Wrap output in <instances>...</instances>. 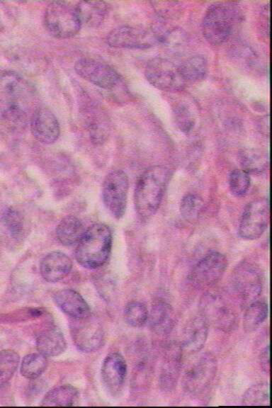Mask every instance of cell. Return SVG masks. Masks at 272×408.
I'll use <instances>...</instances> for the list:
<instances>
[{
  "label": "cell",
  "instance_id": "cell-1",
  "mask_svg": "<svg viewBox=\"0 0 272 408\" xmlns=\"http://www.w3.org/2000/svg\"><path fill=\"white\" fill-rule=\"evenodd\" d=\"M34 101L33 88L21 76L13 72L0 76V112L7 127L23 128Z\"/></svg>",
  "mask_w": 272,
  "mask_h": 408
},
{
  "label": "cell",
  "instance_id": "cell-2",
  "mask_svg": "<svg viewBox=\"0 0 272 408\" xmlns=\"http://www.w3.org/2000/svg\"><path fill=\"white\" fill-rule=\"evenodd\" d=\"M169 178L164 166L148 168L140 176L135 190V205L138 215L148 220L157 211Z\"/></svg>",
  "mask_w": 272,
  "mask_h": 408
},
{
  "label": "cell",
  "instance_id": "cell-3",
  "mask_svg": "<svg viewBox=\"0 0 272 408\" xmlns=\"http://www.w3.org/2000/svg\"><path fill=\"white\" fill-rule=\"evenodd\" d=\"M75 257L86 268H96L107 261L112 246V234L109 227L101 223L94 224L85 230L77 243Z\"/></svg>",
  "mask_w": 272,
  "mask_h": 408
},
{
  "label": "cell",
  "instance_id": "cell-4",
  "mask_svg": "<svg viewBox=\"0 0 272 408\" xmlns=\"http://www.w3.org/2000/svg\"><path fill=\"white\" fill-rule=\"evenodd\" d=\"M240 18V10L234 3H215L204 15L201 26L203 36L211 45H221L230 38Z\"/></svg>",
  "mask_w": 272,
  "mask_h": 408
},
{
  "label": "cell",
  "instance_id": "cell-5",
  "mask_svg": "<svg viewBox=\"0 0 272 408\" xmlns=\"http://www.w3.org/2000/svg\"><path fill=\"white\" fill-rule=\"evenodd\" d=\"M44 22L48 32L55 38L66 39L80 30L76 6L65 1H52L46 8Z\"/></svg>",
  "mask_w": 272,
  "mask_h": 408
},
{
  "label": "cell",
  "instance_id": "cell-6",
  "mask_svg": "<svg viewBox=\"0 0 272 408\" xmlns=\"http://www.w3.org/2000/svg\"><path fill=\"white\" fill-rule=\"evenodd\" d=\"M217 371V361L210 353L201 355L185 372L182 385L183 390L192 395L205 391L213 382Z\"/></svg>",
  "mask_w": 272,
  "mask_h": 408
},
{
  "label": "cell",
  "instance_id": "cell-7",
  "mask_svg": "<svg viewBox=\"0 0 272 408\" xmlns=\"http://www.w3.org/2000/svg\"><path fill=\"white\" fill-rule=\"evenodd\" d=\"M234 291L242 305H249L257 300L263 288L260 271L254 265L244 261L234 268L232 276Z\"/></svg>",
  "mask_w": 272,
  "mask_h": 408
},
{
  "label": "cell",
  "instance_id": "cell-8",
  "mask_svg": "<svg viewBox=\"0 0 272 408\" xmlns=\"http://www.w3.org/2000/svg\"><path fill=\"white\" fill-rule=\"evenodd\" d=\"M147 80L162 91H179L185 86L179 64L162 57L150 60L145 68Z\"/></svg>",
  "mask_w": 272,
  "mask_h": 408
},
{
  "label": "cell",
  "instance_id": "cell-9",
  "mask_svg": "<svg viewBox=\"0 0 272 408\" xmlns=\"http://www.w3.org/2000/svg\"><path fill=\"white\" fill-rule=\"evenodd\" d=\"M129 181L121 170L109 173L103 184L102 197L107 210L116 219H120L125 211Z\"/></svg>",
  "mask_w": 272,
  "mask_h": 408
},
{
  "label": "cell",
  "instance_id": "cell-10",
  "mask_svg": "<svg viewBox=\"0 0 272 408\" xmlns=\"http://www.w3.org/2000/svg\"><path fill=\"white\" fill-rule=\"evenodd\" d=\"M269 201L267 198L253 200L244 209L242 215L239 234L244 239L259 238L269 222Z\"/></svg>",
  "mask_w": 272,
  "mask_h": 408
},
{
  "label": "cell",
  "instance_id": "cell-11",
  "mask_svg": "<svg viewBox=\"0 0 272 408\" xmlns=\"http://www.w3.org/2000/svg\"><path fill=\"white\" fill-rule=\"evenodd\" d=\"M70 328L73 341L79 350L93 352L102 346L103 330L100 322L91 314L85 317L73 319Z\"/></svg>",
  "mask_w": 272,
  "mask_h": 408
},
{
  "label": "cell",
  "instance_id": "cell-12",
  "mask_svg": "<svg viewBox=\"0 0 272 408\" xmlns=\"http://www.w3.org/2000/svg\"><path fill=\"white\" fill-rule=\"evenodd\" d=\"M157 41V33L151 30L130 26H123L112 30L107 35L106 42L113 47L145 49Z\"/></svg>",
  "mask_w": 272,
  "mask_h": 408
},
{
  "label": "cell",
  "instance_id": "cell-13",
  "mask_svg": "<svg viewBox=\"0 0 272 408\" xmlns=\"http://www.w3.org/2000/svg\"><path fill=\"white\" fill-rule=\"evenodd\" d=\"M202 314L216 327L225 332L234 329L237 324V314L232 304L220 295H207L202 300Z\"/></svg>",
  "mask_w": 272,
  "mask_h": 408
},
{
  "label": "cell",
  "instance_id": "cell-14",
  "mask_svg": "<svg viewBox=\"0 0 272 408\" xmlns=\"http://www.w3.org/2000/svg\"><path fill=\"white\" fill-rule=\"evenodd\" d=\"M227 266V259L222 254L210 252L193 267L191 273V280L198 288L211 287L222 278Z\"/></svg>",
  "mask_w": 272,
  "mask_h": 408
},
{
  "label": "cell",
  "instance_id": "cell-15",
  "mask_svg": "<svg viewBox=\"0 0 272 408\" xmlns=\"http://www.w3.org/2000/svg\"><path fill=\"white\" fill-rule=\"evenodd\" d=\"M83 79L104 89H113L120 82L118 72L109 65L91 58H81L74 65Z\"/></svg>",
  "mask_w": 272,
  "mask_h": 408
},
{
  "label": "cell",
  "instance_id": "cell-16",
  "mask_svg": "<svg viewBox=\"0 0 272 408\" xmlns=\"http://www.w3.org/2000/svg\"><path fill=\"white\" fill-rule=\"evenodd\" d=\"M30 130L33 137L43 144H52L59 137L60 125L53 113L45 107L36 108L30 118Z\"/></svg>",
  "mask_w": 272,
  "mask_h": 408
},
{
  "label": "cell",
  "instance_id": "cell-17",
  "mask_svg": "<svg viewBox=\"0 0 272 408\" xmlns=\"http://www.w3.org/2000/svg\"><path fill=\"white\" fill-rule=\"evenodd\" d=\"M127 375V364L118 353H109L101 366V378L107 390L113 395L123 387Z\"/></svg>",
  "mask_w": 272,
  "mask_h": 408
},
{
  "label": "cell",
  "instance_id": "cell-18",
  "mask_svg": "<svg viewBox=\"0 0 272 408\" xmlns=\"http://www.w3.org/2000/svg\"><path fill=\"white\" fill-rule=\"evenodd\" d=\"M208 322L203 314L198 315L186 324L182 336V351L195 353L204 346L208 336Z\"/></svg>",
  "mask_w": 272,
  "mask_h": 408
},
{
  "label": "cell",
  "instance_id": "cell-19",
  "mask_svg": "<svg viewBox=\"0 0 272 408\" xmlns=\"http://www.w3.org/2000/svg\"><path fill=\"white\" fill-rule=\"evenodd\" d=\"M182 349L172 346L163 358L159 375V386L164 391H171L176 386L181 368Z\"/></svg>",
  "mask_w": 272,
  "mask_h": 408
},
{
  "label": "cell",
  "instance_id": "cell-20",
  "mask_svg": "<svg viewBox=\"0 0 272 408\" xmlns=\"http://www.w3.org/2000/svg\"><path fill=\"white\" fill-rule=\"evenodd\" d=\"M72 266L71 259L60 251H53L46 255L40 264V273L47 282L55 283L70 272Z\"/></svg>",
  "mask_w": 272,
  "mask_h": 408
},
{
  "label": "cell",
  "instance_id": "cell-21",
  "mask_svg": "<svg viewBox=\"0 0 272 408\" xmlns=\"http://www.w3.org/2000/svg\"><path fill=\"white\" fill-rule=\"evenodd\" d=\"M54 300L60 310L72 319L85 317L91 314L85 300L72 289L57 291L54 295Z\"/></svg>",
  "mask_w": 272,
  "mask_h": 408
},
{
  "label": "cell",
  "instance_id": "cell-22",
  "mask_svg": "<svg viewBox=\"0 0 272 408\" xmlns=\"http://www.w3.org/2000/svg\"><path fill=\"white\" fill-rule=\"evenodd\" d=\"M148 319L151 329L158 335L169 334L176 324L174 308L164 301H159L152 305Z\"/></svg>",
  "mask_w": 272,
  "mask_h": 408
},
{
  "label": "cell",
  "instance_id": "cell-23",
  "mask_svg": "<svg viewBox=\"0 0 272 408\" xmlns=\"http://www.w3.org/2000/svg\"><path fill=\"white\" fill-rule=\"evenodd\" d=\"M108 5L101 1H80L76 10L81 26L90 28L98 27L108 13Z\"/></svg>",
  "mask_w": 272,
  "mask_h": 408
},
{
  "label": "cell",
  "instance_id": "cell-24",
  "mask_svg": "<svg viewBox=\"0 0 272 408\" xmlns=\"http://www.w3.org/2000/svg\"><path fill=\"white\" fill-rule=\"evenodd\" d=\"M66 341L63 334L57 328H51L41 334L36 340L39 353L47 356H57L66 349Z\"/></svg>",
  "mask_w": 272,
  "mask_h": 408
},
{
  "label": "cell",
  "instance_id": "cell-25",
  "mask_svg": "<svg viewBox=\"0 0 272 408\" xmlns=\"http://www.w3.org/2000/svg\"><path fill=\"white\" fill-rule=\"evenodd\" d=\"M85 232L84 225L79 218L68 215L58 224L56 234L58 240L64 245H72L79 242Z\"/></svg>",
  "mask_w": 272,
  "mask_h": 408
},
{
  "label": "cell",
  "instance_id": "cell-26",
  "mask_svg": "<svg viewBox=\"0 0 272 408\" xmlns=\"http://www.w3.org/2000/svg\"><path fill=\"white\" fill-rule=\"evenodd\" d=\"M79 391L72 385H64L50 390L43 397L40 405L46 407H69L78 401Z\"/></svg>",
  "mask_w": 272,
  "mask_h": 408
},
{
  "label": "cell",
  "instance_id": "cell-27",
  "mask_svg": "<svg viewBox=\"0 0 272 408\" xmlns=\"http://www.w3.org/2000/svg\"><path fill=\"white\" fill-rule=\"evenodd\" d=\"M181 76L187 83H196L205 79L208 69V61L203 55L188 57L179 64Z\"/></svg>",
  "mask_w": 272,
  "mask_h": 408
},
{
  "label": "cell",
  "instance_id": "cell-28",
  "mask_svg": "<svg viewBox=\"0 0 272 408\" xmlns=\"http://www.w3.org/2000/svg\"><path fill=\"white\" fill-rule=\"evenodd\" d=\"M268 305L264 300H255L250 303L243 317V328L247 333L256 330L266 320L268 315Z\"/></svg>",
  "mask_w": 272,
  "mask_h": 408
},
{
  "label": "cell",
  "instance_id": "cell-29",
  "mask_svg": "<svg viewBox=\"0 0 272 408\" xmlns=\"http://www.w3.org/2000/svg\"><path fill=\"white\" fill-rule=\"evenodd\" d=\"M171 108L178 128L183 132H189L196 122L193 106L187 100L181 98L176 100Z\"/></svg>",
  "mask_w": 272,
  "mask_h": 408
},
{
  "label": "cell",
  "instance_id": "cell-30",
  "mask_svg": "<svg viewBox=\"0 0 272 408\" xmlns=\"http://www.w3.org/2000/svg\"><path fill=\"white\" fill-rule=\"evenodd\" d=\"M47 361L46 356L40 353L26 355L21 365V375L28 379L38 378L46 369Z\"/></svg>",
  "mask_w": 272,
  "mask_h": 408
},
{
  "label": "cell",
  "instance_id": "cell-31",
  "mask_svg": "<svg viewBox=\"0 0 272 408\" xmlns=\"http://www.w3.org/2000/svg\"><path fill=\"white\" fill-rule=\"evenodd\" d=\"M242 404L247 406H269V386L267 382H261L249 387L242 397Z\"/></svg>",
  "mask_w": 272,
  "mask_h": 408
},
{
  "label": "cell",
  "instance_id": "cell-32",
  "mask_svg": "<svg viewBox=\"0 0 272 408\" xmlns=\"http://www.w3.org/2000/svg\"><path fill=\"white\" fill-rule=\"evenodd\" d=\"M19 360L18 354L14 351L6 349L0 351V388L13 377Z\"/></svg>",
  "mask_w": 272,
  "mask_h": 408
},
{
  "label": "cell",
  "instance_id": "cell-33",
  "mask_svg": "<svg viewBox=\"0 0 272 408\" xmlns=\"http://www.w3.org/2000/svg\"><path fill=\"white\" fill-rule=\"evenodd\" d=\"M124 317L129 325L133 327H141L147 322L149 312L144 304L132 301L125 306Z\"/></svg>",
  "mask_w": 272,
  "mask_h": 408
},
{
  "label": "cell",
  "instance_id": "cell-34",
  "mask_svg": "<svg viewBox=\"0 0 272 408\" xmlns=\"http://www.w3.org/2000/svg\"><path fill=\"white\" fill-rule=\"evenodd\" d=\"M250 186L249 173L243 169H234L229 176V188L231 193L236 197L244 196Z\"/></svg>",
  "mask_w": 272,
  "mask_h": 408
},
{
  "label": "cell",
  "instance_id": "cell-35",
  "mask_svg": "<svg viewBox=\"0 0 272 408\" xmlns=\"http://www.w3.org/2000/svg\"><path fill=\"white\" fill-rule=\"evenodd\" d=\"M203 205V200L199 196L192 193L187 194L183 197L181 202V214L185 220H193L200 214Z\"/></svg>",
  "mask_w": 272,
  "mask_h": 408
},
{
  "label": "cell",
  "instance_id": "cell-36",
  "mask_svg": "<svg viewBox=\"0 0 272 408\" xmlns=\"http://www.w3.org/2000/svg\"><path fill=\"white\" fill-rule=\"evenodd\" d=\"M241 159L243 170L247 173H261L268 164L266 157L256 151L244 152Z\"/></svg>",
  "mask_w": 272,
  "mask_h": 408
},
{
  "label": "cell",
  "instance_id": "cell-37",
  "mask_svg": "<svg viewBox=\"0 0 272 408\" xmlns=\"http://www.w3.org/2000/svg\"><path fill=\"white\" fill-rule=\"evenodd\" d=\"M3 222L11 235L17 237L23 231V222L21 215L13 208H7L2 216Z\"/></svg>",
  "mask_w": 272,
  "mask_h": 408
},
{
  "label": "cell",
  "instance_id": "cell-38",
  "mask_svg": "<svg viewBox=\"0 0 272 408\" xmlns=\"http://www.w3.org/2000/svg\"><path fill=\"white\" fill-rule=\"evenodd\" d=\"M186 40L184 32L180 28L169 30L159 37V40L171 47H177L183 45Z\"/></svg>",
  "mask_w": 272,
  "mask_h": 408
},
{
  "label": "cell",
  "instance_id": "cell-39",
  "mask_svg": "<svg viewBox=\"0 0 272 408\" xmlns=\"http://www.w3.org/2000/svg\"><path fill=\"white\" fill-rule=\"evenodd\" d=\"M270 346L268 345L261 351L260 355V365L266 373H270Z\"/></svg>",
  "mask_w": 272,
  "mask_h": 408
}]
</instances>
